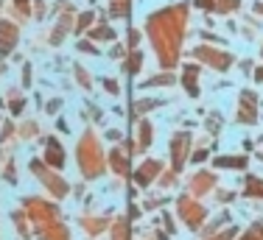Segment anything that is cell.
Listing matches in <instances>:
<instances>
[{
    "label": "cell",
    "instance_id": "6da1fadb",
    "mask_svg": "<svg viewBox=\"0 0 263 240\" xmlns=\"http://www.w3.org/2000/svg\"><path fill=\"white\" fill-rule=\"evenodd\" d=\"M187 6H168L165 11H157L154 17H148V36H152L154 48L160 53V65L171 67L177 65L179 56V42H182V31L187 20Z\"/></svg>",
    "mask_w": 263,
    "mask_h": 240
},
{
    "label": "cell",
    "instance_id": "7a4b0ae2",
    "mask_svg": "<svg viewBox=\"0 0 263 240\" xmlns=\"http://www.w3.org/2000/svg\"><path fill=\"white\" fill-rule=\"evenodd\" d=\"M79 165H81V173L87 179L98 176L104 170V156H101V148H98L96 137L92 134H84L81 137V145H79Z\"/></svg>",
    "mask_w": 263,
    "mask_h": 240
},
{
    "label": "cell",
    "instance_id": "3957f363",
    "mask_svg": "<svg viewBox=\"0 0 263 240\" xmlns=\"http://www.w3.org/2000/svg\"><path fill=\"white\" fill-rule=\"evenodd\" d=\"M26 207H28V215L40 226L51 224V221H59V212H56V207H51V204H42V201H36V198H28Z\"/></svg>",
    "mask_w": 263,
    "mask_h": 240
},
{
    "label": "cell",
    "instance_id": "277c9868",
    "mask_svg": "<svg viewBox=\"0 0 263 240\" xmlns=\"http://www.w3.org/2000/svg\"><path fill=\"white\" fill-rule=\"evenodd\" d=\"M196 59L208 62L216 70H227V67L233 65V56L224 53V50H216V48H196Z\"/></svg>",
    "mask_w": 263,
    "mask_h": 240
},
{
    "label": "cell",
    "instance_id": "5b68a950",
    "mask_svg": "<svg viewBox=\"0 0 263 240\" xmlns=\"http://www.w3.org/2000/svg\"><path fill=\"white\" fill-rule=\"evenodd\" d=\"M31 168H34V173L40 176V179L45 182V185H48V190H51L53 195H65V193H67V185L59 179V176L48 173V170L42 168V162H36V159H34V162H31Z\"/></svg>",
    "mask_w": 263,
    "mask_h": 240
},
{
    "label": "cell",
    "instance_id": "8992f818",
    "mask_svg": "<svg viewBox=\"0 0 263 240\" xmlns=\"http://www.w3.org/2000/svg\"><path fill=\"white\" fill-rule=\"evenodd\" d=\"M179 215L187 221V226H193V229H196V226L204 221V210H202V204H196V201L182 198V201H179Z\"/></svg>",
    "mask_w": 263,
    "mask_h": 240
},
{
    "label": "cell",
    "instance_id": "52a82bcc",
    "mask_svg": "<svg viewBox=\"0 0 263 240\" xmlns=\"http://www.w3.org/2000/svg\"><path fill=\"white\" fill-rule=\"evenodd\" d=\"M238 117H241V123H255V117H258V101H255V92H243L241 95Z\"/></svg>",
    "mask_w": 263,
    "mask_h": 240
},
{
    "label": "cell",
    "instance_id": "ba28073f",
    "mask_svg": "<svg viewBox=\"0 0 263 240\" xmlns=\"http://www.w3.org/2000/svg\"><path fill=\"white\" fill-rule=\"evenodd\" d=\"M187 145H191V137H187V134H177L171 140V162H174V170H179V168L185 165Z\"/></svg>",
    "mask_w": 263,
    "mask_h": 240
},
{
    "label": "cell",
    "instance_id": "9c48e42d",
    "mask_svg": "<svg viewBox=\"0 0 263 240\" xmlns=\"http://www.w3.org/2000/svg\"><path fill=\"white\" fill-rule=\"evenodd\" d=\"M45 165H51V168H56L59 170L62 165H65V151H62V145L53 140H48V148H45Z\"/></svg>",
    "mask_w": 263,
    "mask_h": 240
},
{
    "label": "cell",
    "instance_id": "30bf717a",
    "mask_svg": "<svg viewBox=\"0 0 263 240\" xmlns=\"http://www.w3.org/2000/svg\"><path fill=\"white\" fill-rule=\"evenodd\" d=\"M40 237L42 240H67V229L59 221H51V224L40 226Z\"/></svg>",
    "mask_w": 263,
    "mask_h": 240
},
{
    "label": "cell",
    "instance_id": "8fae6325",
    "mask_svg": "<svg viewBox=\"0 0 263 240\" xmlns=\"http://www.w3.org/2000/svg\"><path fill=\"white\" fill-rule=\"evenodd\" d=\"M14 42H17V28L11 23H0V50H3V56L11 50Z\"/></svg>",
    "mask_w": 263,
    "mask_h": 240
},
{
    "label": "cell",
    "instance_id": "7c38bea8",
    "mask_svg": "<svg viewBox=\"0 0 263 240\" xmlns=\"http://www.w3.org/2000/svg\"><path fill=\"white\" fill-rule=\"evenodd\" d=\"M157 173H160V162H152V159H148V162H143V168L135 173V182H137V185L146 187V185H148V182H152Z\"/></svg>",
    "mask_w": 263,
    "mask_h": 240
},
{
    "label": "cell",
    "instance_id": "4fadbf2b",
    "mask_svg": "<svg viewBox=\"0 0 263 240\" xmlns=\"http://www.w3.org/2000/svg\"><path fill=\"white\" fill-rule=\"evenodd\" d=\"M196 75H199V67H196V65H187L185 73H182V81H185V87H187V92H191V95H199Z\"/></svg>",
    "mask_w": 263,
    "mask_h": 240
},
{
    "label": "cell",
    "instance_id": "5bb4252c",
    "mask_svg": "<svg viewBox=\"0 0 263 240\" xmlns=\"http://www.w3.org/2000/svg\"><path fill=\"white\" fill-rule=\"evenodd\" d=\"M216 165H218V168H233V170H241V168H247V156H218Z\"/></svg>",
    "mask_w": 263,
    "mask_h": 240
},
{
    "label": "cell",
    "instance_id": "9a60e30c",
    "mask_svg": "<svg viewBox=\"0 0 263 240\" xmlns=\"http://www.w3.org/2000/svg\"><path fill=\"white\" fill-rule=\"evenodd\" d=\"M109 162H112V170H115V173H121V176L129 173V162L121 156V151H112V154H109Z\"/></svg>",
    "mask_w": 263,
    "mask_h": 240
},
{
    "label": "cell",
    "instance_id": "2e32d148",
    "mask_svg": "<svg viewBox=\"0 0 263 240\" xmlns=\"http://www.w3.org/2000/svg\"><path fill=\"white\" fill-rule=\"evenodd\" d=\"M129 6H132V0H109V14L129 17Z\"/></svg>",
    "mask_w": 263,
    "mask_h": 240
},
{
    "label": "cell",
    "instance_id": "e0dca14e",
    "mask_svg": "<svg viewBox=\"0 0 263 240\" xmlns=\"http://www.w3.org/2000/svg\"><path fill=\"white\" fill-rule=\"evenodd\" d=\"M210 185H213V176L210 173H199L196 179H193V190H196V193H204Z\"/></svg>",
    "mask_w": 263,
    "mask_h": 240
},
{
    "label": "cell",
    "instance_id": "ac0fdd59",
    "mask_svg": "<svg viewBox=\"0 0 263 240\" xmlns=\"http://www.w3.org/2000/svg\"><path fill=\"white\" fill-rule=\"evenodd\" d=\"M238 3H241V0H216V9H213V11L230 14V11H235V9H238Z\"/></svg>",
    "mask_w": 263,
    "mask_h": 240
},
{
    "label": "cell",
    "instance_id": "d6986e66",
    "mask_svg": "<svg viewBox=\"0 0 263 240\" xmlns=\"http://www.w3.org/2000/svg\"><path fill=\"white\" fill-rule=\"evenodd\" d=\"M243 193H247V195H263V182L252 176V179L247 182V187H243Z\"/></svg>",
    "mask_w": 263,
    "mask_h": 240
},
{
    "label": "cell",
    "instance_id": "ffe728a7",
    "mask_svg": "<svg viewBox=\"0 0 263 240\" xmlns=\"http://www.w3.org/2000/svg\"><path fill=\"white\" fill-rule=\"evenodd\" d=\"M90 36H96V39H115V31L106 28V25H98V28L90 31Z\"/></svg>",
    "mask_w": 263,
    "mask_h": 240
},
{
    "label": "cell",
    "instance_id": "44dd1931",
    "mask_svg": "<svg viewBox=\"0 0 263 240\" xmlns=\"http://www.w3.org/2000/svg\"><path fill=\"white\" fill-rule=\"evenodd\" d=\"M140 145H143V148L152 145V126H148V123H140Z\"/></svg>",
    "mask_w": 263,
    "mask_h": 240
},
{
    "label": "cell",
    "instance_id": "7402d4cb",
    "mask_svg": "<svg viewBox=\"0 0 263 240\" xmlns=\"http://www.w3.org/2000/svg\"><path fill=\"white\" fill-rule=\"evenodd\" d=\"M126 70H129V75H135L137 70H140V53H137V50L129 56V62H126Z\"/></svg>",
    "mask_w": 263,
    "mask_h": 240
},
{
    "label": "cell",
    "instance_id": "603a6c76",
    "mask_svg": "<svg viewBox=\"0 0 263 240\" xmlns=\"http://www.w3.org/2000/svg\"><path fill=\"white\" fill-rule=\"evenodd\" d=\"M112 240H129L126 224H123V221H118V224H115V235H112Z\"/></svg>",
    "mask_w": 263,
    "mask_h": 240
},
{
    "label": "cell",
    "instance_id": "cb8c5ba5",
    "mask_svg": "<svg viewBox=\"0 0 263 240\" xmlns=\"http://www.w3.org/2000/svg\"><path fill=\"white\" fill-rule=\"evenodd\" d=\"M243 240H263V226H252L249 232H243Z\"/></svg>",
    "mask_w": 263,
    "mask_h": 240
},
{
    "label": "cell",
    "instance_id": "d4e9b609",
    "mask_svg": "<svg viewBox=\"0 0 263 240\" xmlns=\"http://www.w3.org/2000/svg\"><path fill=\"white\" fill-rule=\"evenodd\" d=\"M14 6H17V14H20V17H28V0H14Z\"/></svg>",
    "mask_w": 263,
    "mask_h": 240
},
{
    "label": "cell",
    "instance_id": "484cf974",
    "mask_svg": "<svg viewBox=\"0 0 263 240\" xmlns=\"http://www.w3.org/2000/svg\"><path fill=\"white\" fill-rule=\"evenodd\" d=\"M90 23H92V14L87 11V14H81V17H79V25H76V31H84Z\"/></svg>",
    "mask_w": 263,
    "mask_h": 240
},
{
    "label": "cell",
    "instance_id": "4316f807",
    "mask_svg": "<svg viewBox=\"0 0 263 240\" xmlns=\"http://www.w3.org/2000/svg\"><path fill=\"white\" fill-rule=\"evenodd\" d=\"M171 81H174L171 75H162V78H148V81H146V87H154V84H171Z\"/></svg>",
    "mask_w": 263,
    "mask_h": 240
},
{
    "label": "cell",
    "instance_id": "83f0119b",
    "mask_svg": "<svg viewBox=\"0 0 263 240\" xmlns=\"http://www.w3.org/2000/svg\"><path fill=\"white\" fill-rule=\"evenodd\" d=\"M84 226H90L92 232H101V229H104V221H87V218H84Z\"/></svg>",
    "mask_w": 263,
    "mask_h": 240
},
{
    "label": "cell",
    "instance_id": "f1b7e54d",
    "mask_svg": "<svg viewBox=\"0 0 263 240\" xmlns=\"http://www.w3.org/2000/svg\"><path fill=\"white\" fill-rule=\"evenodd\" d=\"M196 3H199V9H204V11L216 9V0H196Z\"/></svg>",
    "mask_w": 263,
    "mask_h": 240
},
{
    "label": "cell",
    "instance_id": "f546056e",
    "mask_svg": "<svg viewBox=\"0 0 263 240\" xmlns=\"http://www.w3.org/2000/svg\"><path fill=\"white\" fill-rule=\"evenodd\" d=\"M233 235H235V229L224 232V235H216V237H210V240H233Z\"/></svg>",
    "mask_w": 263,
    "mask_h": 240
},
{
    "label": "cell",
    "instance_id": "4dcf8cb0",
    "mask_svg": "<svg viewBox=\"0 0 263 240\" xmlns=\"http://www.w3.org/2000/svg\"><path fill=\"white\" fill-rule=\"evenodd\" d=\"M104 87H106V90H109V92H118V84H115V81H109V78L104 81Z\"/></svg>",
    "mask_w": 263,
    "mask_h": 240
},
{
    "label": "cell",
    "instance_id": "1f68e13d",
    "mask_svg": "<svg viewBox=\"0 0 263 240\" xmlns=\"http://www.w3.org/2000/svg\"><path fill=\"white\" fill-rule=\"evenodd\" d=\"M23 109V101H11V112H20Z\"/></svg>",
    "mask_w": 263,
    "mask_h": 240
},
{
    "label": "cell",
    "instance_id": "d6a6232c",
    "mask_svg": "<svg viewBox=\"0 0 263 240\" xmlns=\"http://www.w3.org/2000/svg\"><path fill=\"white\" fill-rule=\"evenodd\" d=\"M81 50H87V53H98V50L92 48V45H87V42H81Z\"/></svg>",
    "mask_w": 263,
    "mask_h": 240
},
{
    "label": "cell",
    "instance_id": "836d02e7",
    "mask_svg": "<svg viewBox=\"0 0 263 240\" xmlns=\"http://www.w3.org/2000/svg\"><path fill=\"white\" fill-rule=\"evenodd\" d=\"M255 81H260V84H263V67H258V70H255Z\"/></svg>",
    "mask_w": 263,
    "mask_h": 240
},
{
    "label": "cell",
    "instance_id": "e575fe53",
    "mask_svg": "<svg viewBox=\"0 0 263 240\" xmlns=\"http://www.w3.org/2000/svg\"><path fill=\"white\" fill-rule=\"evenodd\" d=\"M255 9H258V11H260V14H263V3H258V6H255Z\"/></svg>",
    "mask_w": 263,
    "mask_h": 240
}]
</instances>
